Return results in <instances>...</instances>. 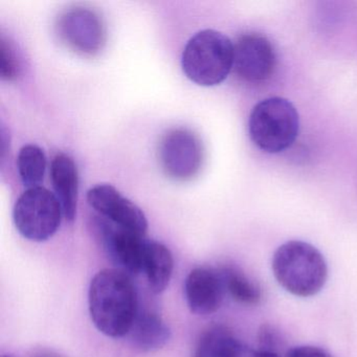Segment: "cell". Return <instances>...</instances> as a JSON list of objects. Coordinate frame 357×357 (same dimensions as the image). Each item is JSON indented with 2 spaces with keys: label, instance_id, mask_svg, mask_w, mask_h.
<instances>
[{
  "label": "cell",
  "instance_id": "12",
  "mask_svg": "<svg viewBox=\"0 0 357 357\" xmlns=\"http://www.w3.org/2000/svg\"><path fill=\"white\" fill-rule=\"evenodd\" d=\"M51 178L56 197L66 220H75L78 206L79 174L74 160L66 154H57L52 162Z\"/></svg>",
  "mask_w": 357,
  "mask_h": 357
},
{
  "label": "cell",
  "instance_id": "5",
  "mask_svg": "<svg viewBox=\"0 0 357 357\" xmlns=\"http://www.w3.org/2000/svg\"><path fill=\"white\" fill-rule=\"evenodd\" d=\"M63 211L55 194L45 188H31L22 194L13 210L16 229L26 239L43 242L55 235Z\"/></svg>",
  "mask_w": 357,
  "mask_h": 357
},
{
  "label": "cell",
  "instance_id": "16",
  "mask_svg": "<svg viewBox=\"0 0 357 357\" xmlns=\"http://www.w3.org/2000/svg\"><path fill=\"white\" fill-rule=\"evenodd\" d=\"M219 271L222 277L225 292L234 300L241 304H259L262 296L260 287L243 271L234 266H225Z\"/></svg>",
  "mask_w": 357,
  "mask_h": 357
},
{
  "label": "cell",
  "instance_id": "21",
  "mask_svg": "<svg viewBox=\"0 0 357 357\" xmlns=\"http://www.w3.org/2000/svg\"><path fill=\"white\" fill-rule=\"evenodd\" d=\"M234 357H280L278 353L268 352L264 350H255V349L250 348V347L244 346L243 344L240 342L236 350Z\"/></svg>",
  "mask_w": 357,
  "mask_h": 357
},
{
  "label": "cell",
  "instance_id": "22",
  "mask_svg": "<svg viewBox=\"0 0 357 357\" xmlns=\"http://www.w3.org/2000/svg\"><path fill=\"white\" fill-rule=\"evenodd\" d=\"M34 357H59L58 355L54 354L52 352H43L39 354L35 355Z\"/></svg>",
  "mask_w": 357,
  "mask_h": 357
},
{
  "label": "cell",
  "instance_id": "6",
  "mask_svg": "<svg viewBox=\"0 0 357 357\" xmlns=\"http://www.w3.org/2000/svg\"><path fill=\"white\" fill-rule=\"evenodd\" d=\"M158 158L167 176L176 181H191L202 169L204 148L189 129H171L160 141Z\"/></svg>",
  "mask_w": 357,
  "mask_h": 357
},
{
  "label": "cell",
  "instance_id": "19",
  "mask_svg": "<svg viewBox=\"0 0 357 357\" xmlns=\"http://www.w3.org/2000/svg\"><path fill=\"white\" fill-rule=\"evenodd\" d=\"M259 342H260V350L268 351V352L277 353L278 344H279V337L273 328L269 326H262L260 332H259Z\"/></svg>",
  "mask_w": 357,
  "mask_h": 357
},
{
  "label": "cell",
  "instance_id": "1",
  "mask_svg": "<svg viewBox=\"0 0 357 357\" xmlns=\"http://www.w3.org/2000/svg\"><path fill=\"white\" fill-rule=\"evenodd\" d=\"M89 313L97 329L109 337H122L137 317V294L129 275L119 269H103L91 280Z\"/></svg>",
  "mask_w": 357,
  "mask_h": 357
},
{
  "label": "cell",
  "instance_id": "11",
  "mask_svg": "<svg viewBox=\"0 0 357 357\" xmlns=\"http://www.w3.org/2000/svg\"><path fill=\"white\" fill-rule=\"evenodd\" d=\"M225 288L220 271L204 267L193 269L185 282V296L192 312L212 314L220 308Z\"/></svg>",
  "mask_w": 357,
  "mask_h": 357
},
{
  "label": "cell",
  "instance_id": "9",
  "mask_svg": "<svg viewBox=\"0 0 357 357\" xmlns=\"http://www.w3.org/2000/svg\"><path fill=\"white\" fill-rule=\"evenodd\" d=\"M277 66V56L271 41L264 35L250 33L240 36L234 45V70L248 81L268 80Z\"/></svg>",
  "mask_w": 357,
  "mask_h": 357
},
{
  "label": "cell",
  "instance_id": "23",
  "mask_svg": "<svg viewBox=\"0 0 357 357\" xmlns=\"http://www.w3.org/2000/svg\"><path fill=\"white\" fill-rule=\"evenodd\" d=\"M1 357H14V356H12V355H3V356Z\"/></svg>",
  "mask_w": 357,
  "mask_h": 357
},
{
  "label": "cell",
  "instance_id": "7",
  "mask_svg": "<svg viewBox=\"0 0 357 357\" xmlns=\"http://www.w3.org/2000/svg\"><path fill=\"white\" fill-rule=\"evenodd\" d=\"M56 28L59 38L81 55H97L105 45V26L100 16L91 10L75 8L64 12Z\"/></svg>",
  "mask_w": 357,
  "mask_h": 357
},
{
  "label": "cell",
  "instance_id": "8",
  "mask_svg": "<svg viewBox=\"0 0 357 357\" xmlns=\"http://www.w3.org/2000/svg\"><path fill=\"white\" fill-rule=\"evenodd\" d=\"M89 206L109 222L145 237L148 221L143 211L114 185L102 183L87 192Z\"/></svg>",
  "mask_w": 357,
  "mask_h": 357
},
{
  "label": "cell",
  "instance_id": "2",
  "mask_svg": "<svg viewBox=\"0 0 357 357\" xmlns=\"http://www.w3.org/2000/svg\"><path fill=\"white\" fill-rule=\"evenodd\" d=\"M271 268L278 283L298 298L319 294L328 278L327 262L321 252L300 240L279 246L273 254Z\"/></svg>",
  "mask_w": 357,
  "mask_h": 357
},
{
  "label": "cell",
  "instance_id": "20",
  "mask_svg": "<svg viewBox=\"0 0 357 357\" xmlns=\"http://www.w3.org/2000/svg\"><path fill=\"white\" fill-rule=\"evenodd\" d=\"M286 357H332L327 351L315 346H298L288 350Z\"/></svg>",
  "mask_w": 357,
  "mask_h": 357
},
{
  "label": "cell",
  "instance_id": "18",
  "mask_svg": "<svg viewBox=\"0 0 357 357\" xmlns=\"http://www.w3.org/2000/svg\"><path fill=\"white\" fill-rule=\"evenodd\" d=\"M20 63L13 47L1 39V77L3 80H13L17 77Z\"/></svg>",
  "mask_w": 357,
  "mask_h": 357
},
{
  "label": "cell",
  "instance_id": "4",
  "mask_svg": "<svg viewBox=\"0 0 357 357\" xmlns=\"http://www.w3.org/2000/svg\"><path fill=\"white\" fill-rule=\"evenodd\" d=\"M298 130V110L284 98H268L259 102L248 121L252 143L267 153H280L291 147Z\"/></svg>",
  "mask_w": 357,
  "mask_h": 357
},
{
  "label": "cell",
  "instance_id": "10",
  "mask_svg": "<svg viewBox=\"0 0 357 357\" xmlns=\"http://www.w3.org/2000/svg\"><path fill=\"white\" fill-rule=\"evenodd\" d=\"M98 231L108 256L127 275H137L143 267L146 239L144 236L122 229L106 219H99Z\"/></svg>",
  "mask_w": 357,
  "mask_h": 357
},
{
  "label": "cell",
  "instance_id": "14",
  "mask_svg": "<svg viewBox=\"0 0 357 357\" xmlns=\"http://www.w3.org/2000/svg\"><path fill=\"white\" fill-rule=\"evenodd\" d=\"M174 261L170 250L160 242H146L142 271L147 277L150 289L160 294L168 287L172 277Z\"/></svg>",
  "mask_w": 357,
  "mask_h": 357
},
{
  "label": "cell",
  "instance_id": "15",
  "mask_svg": "<svg viewBox=\"0 0 357 357\" xmlns=\"http://www.w3.org/2000/svg\"><path fill=\"white\" fill-rule=\"evenodd\" d=\"M239 344L229 328L213 326L200 336L194 357H234Z\"/></svg>",
  "mask_w": 357,
  "mask_h": 357
},
{
  "label": "cell",
  "instance_id": "17",
  "mask_svg": "<svg viewBox=\"0 0 357 357\" xmlns=\"http://www.w3.org/2000/svg\"><path fill=\"white\" fill-rule=\"evenodd\" d=\"M47 156L39 146L26 145L20 149L17 158L18 172L24 187H39L47 170Z\"/></svg>",
  "mask_w": 357,
  "mask_h": 357
},
{
  "label": "cell",
  "instance_id": "3",
  "mask_svg": "<svg viewBox=\"0 0 357 357\" xmlns=\"http://www.w3.org/2000/svg\"><path fill=\"white\" fill-rule=\"evenodd\" d=\"M181 68L187 78L199 86L221 84L234 68L233 43L218 31H200L185 45Z\"/></svg>",
  "mask_w": 357,
  "mask_h": 357
},
{
  "label": "cell",
  "instance_id": "13",
  "mask_svg": "<svg viewBox=\"0 0 357 357\" xmlns=\"http://www.w3.org/2000/svg\"><path fill=\"white\" fill-rule=\"evenodd\" d=\"M128 334L133 346L143 352L160 350L171 337L164 319L153 312L137 313Z\"/></svg>",
  "mask_w": 357,
  "mask_h": 357
}]
</instances>
